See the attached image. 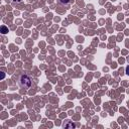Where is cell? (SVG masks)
Returning <instances> with one entry per match:
<instances>
[{"mask_svg":"<svg viewBox=\"0 0 129 129\" xmlns=\"http://www.w3.org/2000/svg\"><path fill=\"white\" fill-rule=\"evenodd\" d=\"M18 85L21 89H28L30 86H31V81L30 79L25 76V75H22L20 78H19V81H18Z\"/></svg>","mask_w":129,"mask_h":129,"instance_id":"obj_1","label":"cell"},{"mask_svg":"<svg viewBox=\"0 0 129 129\" xmlns=\"http://www.w3.org/2000/svg\"><path fill=\"white\" fill-rule=\"evenodd\" d=\"M21 1H22V0H13L14 3H15V2H21Z\"/></svg>","mask_w":129,"mask_h":129,"instance_id":"obj_4","label":"cell"},{"mask_svg":"<svg viewBox=\"0 0 129 129\" xmlns=\"http://www.w3.org/2000/svg\"><path fill=\"white\" fill-rule=\"evenodd\" d=\"M126 74H127V75L129 76V64H128V66L126 67Z\"/></svg>","mask_w":129,"mask_h":129,"instance_id":"obj_3","label":"cell"},{"mask_svg":"<svg viewBox=\"0 0 129 129\" xmlns=\"http://www.w3.org/2000/svg\"><path fill=\"white\" fill-rule=\"evenodd\" d=\"M60 4H62V5H67V6H69L72 2H73V0H57Z\"/></svg>","mask_w":129,"mask_h":129,"instance_id":"obj_2","label":"cell"}]
</instances>
